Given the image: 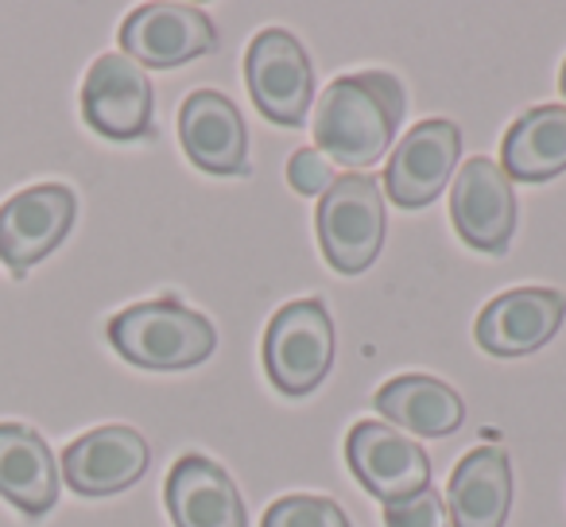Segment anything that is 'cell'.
I'll use <instances>...</instances> for the list:
<instances>
[{
	"instance_id": "1",
	"label": "cell",
	"mask_w": 566,
	"mask_h": 527,
	"mask_svg": "<svg viewBox=\"0 0 566 527\" xmlns=\"http://www.w3.org/2000/svg\"><path fill=\"white\" fill-rule=\"evenodd\" d=\"M403 120V86L385 71L342 74L323 89L315 144L342 167H369L392 148Z\"/></svg>"
},
{
	"instance_id": "2",
	"label": "cell",
	"mask_w": 566,
	"mask_h": 527,
	"mask_svg": "<svg viewBox=\"0 0 566 527\" xmlns=\"http://www.w3.org/2000/svg\"><path fill=\"white\" fill-rule=\"evenodd\" d=\"M109 341L128 365L140 369H190L218 346L213 323L179 299H151L120 310L109 323Z\"/></svg>"
},
{
	"instance_id": "3",
	"label": "cell",
	"mask_w": 566,
	"mask_h": 527,
	"mask_svg": "<svg viewBox=\"0 0 566 527\" xmlns=\"http://www.w3.org/2000/svg\"><path fill=\"white\" fill-rule=\"evenodd\" d=\"M318 244L334 272L361 276L385 249V194L369 175H338L315 213Z\"/></svg>"
},
{
	"instance_id": "4",
	"label": "cell",
	"mask_w": 566,
	"mask_h": 527,
	"mask_svg": "<svg viewBox=\"0 0 566 527\" xmlns=\"http://www.w3.org/2000/svg\"><path fill=\"white\" fill-rule=\"evenodd\" d=\"M334 365V323L323 299H295L275 310L264 334L268 380L283 396H307Z\"/></svg>"
},
{
	"instance_id": "5",
	"label": "cell",
	"mask_w": 566,
	"mask_h": 527,
	"mask_svg": "<svg viewBox=\"0 0 566 527\" xmlns=\"http://www.w3.org/2000/svg\"><path fill=\"white\" fill-rule=\"evenodd\" d=\"M244 78H249L252 105L272 125L300 128L315 102V71L303 43L283 28H264L249 43L244 55Z\"/></svg>"
},
{
	"instance_id": "6",
	"label": "cell",
	"mask_w": 566,
	"mask_h": 527,
	"mask_svg": "<svg viewBox=\"0 0 566 527\" xmlns=\"http://www.w3.org/2000/svg\"><path fill=\"white\" fill-rule=\"evenodd\" d=\"M346 462L354 477L380 504L403 500L431 485V457L416 439L400 434L385 419H361L346 439Z\"/></svg>"
},
{
	"instance_id": "7",
	"label": "cell",
	"mask_w": 566,
	"mask_h": 527,
	"mask_svg": "<svg viewBox=\"0 0 566 527\" xmlns=\"http://www.w3.org/2000/svg\"><path fill=\"white\" fill-rule=\"evenodd\" d=\"M74 210V190L59 182L28 187L0 205V260L12 268V276H24L66 241Z\"/></svg>"
},
{
	"instance_id": "8",
	"label": "cell",
	"mask_w": 566,
	"mask_h": 527,
	"mask_svg": "<svg viewBox=\"0 0 566 527\" xmlns=\"http://www.w3.org/2000/svg\"><path fill=\"white\" fill-rule=\"evenodd\" d=\"M82 117L105 140H144L151 133V82L144 66L109 51L82 82Z\"/></svg>"
},
{
	"instance_id": "9",
	"label": "cell",
	"mask_w": 566,
	"mask_h": 527,
	"mask_svg": "<svg viewBox=\"0 0 566 527\" xmlns=\"http://www.w3.org/2000/svg\"><path fill=\"white\" fill-rule=\"evenodd\" d=\"M210 51H218V28L202 9L190 4H140L120 24V55H128L136 66L171 71Z\"/></svg>"
},
{
	"instance_id": "10",
	"label": "cell",
	"mask_w": 566,
	"mask_h": 527,
	"mask_svg": "<svg viewBox=\"0 0 566 527\" xmlns=\"http://www.w3.org/2000/svg\"><path fill=\"white\" fill-rule=\"evenodd\" d=\"M450 218L470 249L489 252V256L509 252L512 233H516V194L501 164L478 156L458 171L454 190H450Z\"/></svg>"
},
{
	"instance_id": "11",
	"label": "cell",
	"mask_w": 566,
	"mask_h": 527,
	"mask_svg": "<svg viewBox=\"0 0 566 527\" xmlns=\"http://www.w3.org/2000/svg\"><path fill=\"white\" fill-rule=\"evenodd\" d=\"M462 156V133L454 120H423L400 144L385 171V190L392 205L403 210H423L447 190V179L454 175Z\"/></svg>"
},
{
	"instance_id": "12",
	"label": "cell",
	"mask_w": 566,
	"mask_h": 527,
	"mask_svg": "<svg viewBox=\"0 0 566 527\" xmlns=\"http://www.w3.org/2000/svg\"><path fill=\"white\" fill-rule=\"evenodd\" d=\"M566 318V295L551 287H516L485 303L473 323V338L493 357L535 354L555 338Z\"/></svg>"
},
{
	"instance_id": "13",
	"label": "cell",
	"mask_w": 566,
	"mask_h": 527,
	"mask_svg": "<svg viewBox=\"0 0 566 527\" xmlns=\"http://www.w3.org/2000/svg\"><path fill=\"white\" fill-rule=\"evenodd\" d=\"M151 450L133 426H97L63 450V481L82 496H109L148 473Z\"/></svg>"
},
{
	"instance_id": "14",
	"label": "cell",
	"mask_w": 566,
	"mask_h": 527,
	"mask_svg": "<svg viewBox=\"0 0 566 527\" xmlns=\"http://www.w3.org/2000/svg\"><path fill=\"white\" fill-rule=\"evenodd\" d=\"M179 140L187 159L206 175L249 171V128L237 105L218 89H198L179 109Z\"/></svg>"
},
{
	"instance_id": "15",
	"label": "cell",
	"mask_w": 566,
	"mask_h": 527,
	"mask_svg": "<svg viewBox=\"0 0 566 527\" xmlns=\"http://www.w3.org/2000/svg\"><path fill=\"white\" fill-rule=\"evenodd\" d=\"M175 527H244V500L233 477L202 454H182L164 488Z\"/></svg>"
},
{
	"instance_id": "16",
	"label": "cell",
	"mask_w": 566,
	"mask_h": 527,
	"mask_svg": "<svg viewBox=\"0 0 566 527\" xmlns=\"http://www.w3.org/2000/svg\"><path fill=\"white\" fill-rule=\"evenodd\" d=\"M512 508V465L496 446H478L454 465L447 488L450 527H504Z\"/></svg>"
},
{
	"instance_id": "17",
	"label": "cell",
	"mask_w": 566,
	"mask_h": 527,
	"mask_svg": "<svg viewBox=\"0 0 566 527\" xmlns=\"http://www.w3.org/2000/svg\"><path fill=\"white\" fill-rule=\"evenodd\" d=\"M0 496L24 516H48L59 500V462L24 423H0Z\"/></svg>"
},
{
	"instance_id": "18",
	"label": "cell",
	"mask_w": 566,
	"mask_h": 527,
	"mask_svg": "<svg viewBox=\"0 0 566 527\" xmlns=\"http://www.w3.org/2000/svg\"><path fill=\"white\" fill-rule=\"evenodd\" d=\"M501 171L520 182H547L566 171V105L520 113L501 140Z\"/></svg>"
},
{
	"instance_id": "19",
	"label": "cell",
	"mask_w": 566,
	"mask_h": 527,
	"mask_svg": "<svg viewBox=\"0 0 566 527\" xmlns=\"http://www.w3.org/2000/svg\"><path fill=\"white\" fill-rule=\"evenodd\" d=\"M373 403L385 423L403 426L419 439H447L465 419L462 396L434 377H396L373 396Z\"/></svg>"
},
{
	"instance_id": "20",
	"label": "cell",
	"mask_w": 566,
	"mask_h": 527,
	"mask_svg": "<svg viewBox=\"0 0 566 527\" xmlns=\"http://www.w3.org/2000/svg\"><path fill=\"white\" fill-rule=\"evenodd\" d=\"M260 527H354L331 496H283L264 512Z\"/></svg>"
},
{
	"instance_id": "21",
	"label": "cell",
	"mask_w": 566,
	"mask_h": 527,
	"mask_svg": "<svg viewBox=\"0 0 566 527\" xmlns=\"http://www.w3.org/2000/svg\"><path fill=\"white\" fill-rule=\"evenodd\" d=\"M447 504L431 485L419 493L403 496V500L385 504V527H447Z\"/></svg>"
},
{
	"instance_id": "22",
	"label": "cell",
	"mask_w": 566,
	"mask_h": 527,
	"mask_svg": "<svg viewBox=\"0 0 566 527\" xmlns=\"http://www.w3.org/2000/svg\"><path fill=\"white\" fill-rule=\"evenodd\" d=\"M334 167L326 164V156L318 148H303V151H295L292 156V164H287V182H292L300 194H307V198H318V194H326V190L334 187Z\"/></svg>"
},
{
	"instance_id": "23",
	"label": "cell",
	"mask_w": 566,
	"mask_h": 527,
	"mask_svg": "<svg viewBox=\"0 0 566 527\" xmlns=\"http://www.w3.org/2000/svg\"><path fill=\"white\" fill-rule=\"evenodd\" d=\"M558 89H563V97H566V63H563V74H558Z\"/></svg>"
}]
</instances>
